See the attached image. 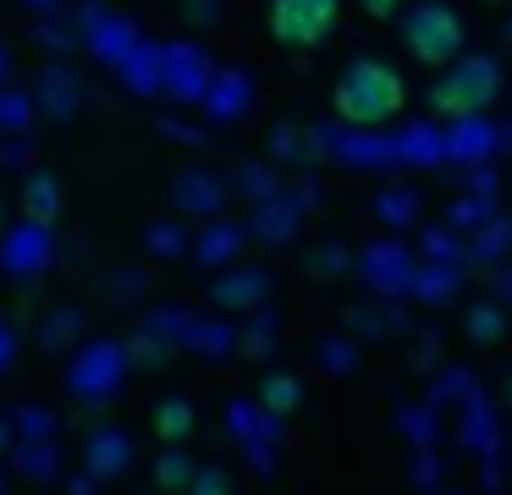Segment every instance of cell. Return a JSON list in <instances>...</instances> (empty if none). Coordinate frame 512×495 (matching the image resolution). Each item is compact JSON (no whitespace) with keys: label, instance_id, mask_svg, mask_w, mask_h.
I'll use <instances>...</instances> for the list:
<instances>
[{"label":"cell","instance_id":"3957f363","mask_svg":"<svg viewBox=\"0 0 512 495\" xmlns=\"http://www.w3.org/2000/svg\"><path fill=\"white\" fill-rule=\"evenodd\" d=\"M342 17V0H270V33L287 50H309Z\"/></svg>","mask_w":512,"mask_h":495},{"label":"cell","instance_id":"4fadbf2b","mask_svg":"<svg viewBox=\"0 0 512 495\" xmlns=\"http://www.w3.org/2000/svg\"><path fill=\"white\" fill-rule=\"evenodd\" d=\"M6 363H12V336L0 330V369H6Z\"/></svg>","mask_w":512,"mask_h":495},{"label":"cell","instance_id":"30bf717a","mask_svg":"<svg viewBox=\"0 0 512 495\" xmlns=\"http://www.w3.org/2000/svg\"><path fill=\"white\" fill-rule=\"evenodd\" d=\"M182 495H232V484H226V473H215V468H210V473H193Z\"/></svg>","mask_w":512,"mask_h":495},{"label":"cell","instance_id":"6da1fadb","mask_svg":"<svg viewBox=\"0 0 512 495\" xmlns=\"http://www.w3.org/2000/svg\"><path fill=\"white\" fill-rule=\"evenodd\" d=\"M402 110V72L386 61H353L336 77V116L353 127H380Z\"/></svg>","mask_w":512,"mask_h":495},{"label":"cell","instance_id":"5bb4252c","mask_svg":"<svg viewBox=\"0 0 512 495\" xmlns=\"http://www.w3.org/2000/svg\"><path fill=\"white\" fill-rule=\"evenodd\" d=\"M0 446H6V429H0Z\"/></svg>","mask_w":512,"mask_h":495},{"label":"cell","instance_id":"5b68a950","mask_svg":"<svg viewBox=\"0 0 512 495\" xmlns=\"http://www.w3.org/2000/svg\"><path fill=\"white\" fill-rule=\"evenodd\" d=\"M116 380H122V352L116 347H94L89 358L72 369V385H78L89 402H100V396H111L116 391Z\"/></svg>","mask_w":512,"mask_h":495},{"label":"cell","instance_id":"7a4b0ae2","mask_svg":"<svg viewBox=\"0 0 512 495\" xmlns=\"http://www.w3.org/2000/svg\"><path fill=\"white\" fill-rule=\"evenodd\" d=\"M402 33H408V50L419 55L424 66H446L457 50H463V22H457V11L441 6V0L413 6L408 22H402Z\"/></svg>","mask_w":512,"mask_h":495},{"label":"cell","instance_id":"ba28073f","mask_svg":"<svg viewBox=\"0 0 512 495\" xmlns=\"http://www.w3.org/2000/svg\"><path fill=\"white\" fill-rule=\"evenodd\" d=\"M188 479H193V462L182 457V451H166V457L155 462V484L166 495H182V490H188Z\"/></svg>","mask_w":512,"mask_h":495},{"label":"cell","instance_id":"277c9868","mask_svg":"<svg viewBox=\"0 0 512 495\" xmlns=\"http://www.w3.org/2000/svg\"><path fill=\"white\" fill-rule=\"evenodd\" d=\"M490 88H496V66H490V61H463L452 83L435 94V105L452 110V116H468V110H479L490 99Z\"/></svg>","mask_w":512,"mask_h":495},{"label":"cell","instance_id":"8992f818","mask_svg":"<svg viewBox=\"0 0 512 495\" xmlns=\"http://www.w3.org/2000/svg\"><path fill=\"white\" fill-rule=\"evenodd\" d=\"M188 429H193V402L188 396H171V402L155 407V435L160 440H188Z\"/></svg>","mask_w":512,"mask_h":495},{"label":"cell","instance_id":"9c48e42d","mask_svg":"<svg viewBox=\"0 0 512 495\" xmlns=\"http://www.w3.org/2000/svg\"><path fill=\"white\" fill-rule=\"evenodd\" d=\"M303 396H298V380H292V374H270L265 380V413H292V407H298Z\"/></svg>","mask_w":512,"mask_h":495},{"label":"cell","instance_id":"8fae6325","mask_svg":"<svg viewBox=\"0 0 512 495\" xmlns=\"http://www.w3.org/2000/svg\"><path fill=\"white\" fill-rule=\"evenodd\" d=\"M496 330H501V319L490 314V308H479V314H474V336H479V341H490Z\"/></svg>","mask_w":512,"mask_h":495},{"label":"cell","instance_id":"52a82bcc","mask_svg":"<svg viewBox=\"0 0 512 495\" xmlns=\"http://www.w3.org/2000/svg\"><path fill=\"white\" fill-rule=\"evenodd\" d=\"M89 462H94V473H122V468H127V435H116V429L94 435Z\"/></svg>","mask_w":512,"mask_h":495},{"label":"cell","instance_id":"7c38bea8","mask_svg":"<svg viewBox=\"0 0 512 495\" xmlns=\"http://www.w3.org/2000/svg\"><path fill=\"white\" fill-rule=\"evenodd\" d=\"M397 6H402V0H364V11H375V17H391Z\"/></svg>","mask_w":512,"mask_h":495}]
</instances>
